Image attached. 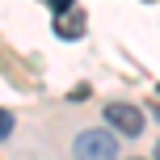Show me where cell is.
Instances as JSON below:
<instances>
[{
  "instance_id": "6da1fadb",
  "label": "cell",
  "mask_w": 160,
  "mask_h": 160,
  "mask_svg": "<svg viewBox=\"0 0 160 160\" xmlns=\"http://www.w3.org/2000/svg\"><path fill=\"white\" fill-rule=\"evenodd\" d=\"M72 152H76V160H114L118 156V139L110 131H80Z\"/></svg>"
},
{
  "instance_id": "7a4b0ae2",
  "label": "cell",
  "mask_w": 160,
  "mask_h": 160,
  "mask_svg": "<svg viewBox=\"0 0 160 160\" xmlns=\"http://www.w3.org/2000/svg\"><path fill=\"white\" fill-rule=\"evenodd\" d=\"M105 118H110V127L122 131V135H139V131H143V114H139L135 105L114 101V105H105Z\"/></svg>"
},
{
  "instance_id": "3957f363",
  "label": "cell",
  "mask_w": 160,
  "mask_h": 160,
  "mask_svg": "<svg viewBox=\"0 0 160 160\" xmlns=\"http://www.w3.org/2000/svg\"><path fill=\"white\" fill-rule=\"evenodd\" d=\"M55 34H59V38H80V34H84V13H80V8H68V13H59Z\"/></svg>"
},
{
  "instance_id": "277c9868",
  "label": "cell",
  "mask_w": 160,
  "mask_h": 160,
  "mask_svg": "<svg viewBox=\"0 0 160 160\" xmlns=\"http://www.w3.org/2000/svg\"><path fill=\"white\" fill-rule=\"evenodd\" d=\"M8 131H13V114L0 110V139H8Z\"/></svg>"
},
{
  "instance_id": "5b68a950",
  "label": "cell",
  "mask_w": 160,
  "mask_h": 160,
  "mask_svg": "<svg viewBox=\"0 0 160 160\" xmlns=\"http://www.w3.org/2000/svg\"><path fill=\"white\" fill-rule=\"evenodd\" d=\"M51 8L55 13H68V8H76V0H51Z\"/></svg>"
},
{
  "instance_id": "8992f818",
  "label": "cell",
  "mask_w": 160,
  "mask_h": 160,
  "mask_svg": "<svg viewBox=\"0 0 160 160\" xmlns=\"http://www.w3.org/2000/svg\"><path fill=\"white\" fill-rule=\"evenodd\" d=\"M156 160H160V148H156Z\"/></svg>"
},
{
  "instance_id": "52a82bcc",
  "label": "cell",
  "mask_w": 160,
  "mask_h": 160,
  "mask_svg": "<svg viewBox=\"0 0 160 160\" xmlns=\"http://www.w3.org/2000/svg\"><path fill=\"white\" fill-rule=\"evenodd\" d=\"M156 88H160V84H156Z\"/></svg>"
}]
</instances>
